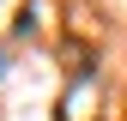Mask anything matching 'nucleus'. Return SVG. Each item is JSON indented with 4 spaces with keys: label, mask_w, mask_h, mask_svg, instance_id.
Here are the masks:
<instances>
[{
    "label": "nucleus",
    "mask_w": 127,
    "mask_h": 121,
    "mask_svg": "<svg viewBox=\"0 0 127 121\" xmlns=\"http://www.w3.org/2000/svg\"><path fill=\"white\" fill-rule=\"evenodd\" d=\"M0 67H6V55H0Z\"/></svg>",
    "instance_id": "f257e3e1"
}]
</instances>
